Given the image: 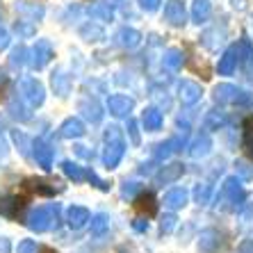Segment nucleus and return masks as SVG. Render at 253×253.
<instances>
[{
	"label": "nucleus",
	"mask_w": 253,
	"mask_h": 253,
	"mask_svg": "<svg viewBox=\"0 0 253 253\" xmlns=\"http://www.w3.org/2000/svg\"><path fill=\"white\" fill-rule=\"evenodd\" d=\"M121 253H126V251H121Z\"/></svg>",
	"instance_id": "6e6d98bb"
},
{
	"label": "nucleus",
	"mask_w": 253,
	"mask_h": 253,
	"mask_svg": "<svg viewBox=\"0 0 253 253\" xmlns=\"http://www.w3.org/2000/svg\"><path fill=\"white\" fill-rule=\"evenodd\" d=\"M107 110H110V114H114V117H128L130 110H132V100L121 94L110 96V98H107Z\"/></svg>",
	"instance_id": "1a4fd4ad"
},
{
	"label": "nucleus",
	"mask_w": 253,
	"mask_h": 253,
	"mask_svg": "<svg viewBox=\"0 0 253 253\" xmlns=\"http://www.w3.org/2000/svg\"><path fill=\"white\" fill-rule=\"evenodd\" d=\"M16 12L18 14H28L30 18H42L43 16V7L42 5H30V2H25V0H18L16 2Z\"/></svg>",
	"instance_id": "cd10ccee"
},
{
	"label": "nucleus",
	"mask_w": 253,
	"mask_h": 253,
	"mask_svg": "<svg viewBox=\"0 0 253 253\" xmlns=\"http://www.w3.org/2000/svg\"><path fill=\"white\" fill-rule=\"evenodd\" d=\"M107 228H110V219H107V214H96V217H91V235L94 237L105 235Z\"/></svg>",
	"instance_id": "c85d7f7f"
},
{
	"label": "nucleus",
	"mask_w": 253,
	"mask_h": 253,
	"mask_svg": "<svg viewBox=\"0 0 253 253\" xmlns=\"http://www.w3.org/2000/svg\"><path fill=\"white\" fill-rule=\"evenodd\" d=\"M78 110H80V112H83V117L89 119L91 124H98L100 119H103V110H100V105L96 103V100L83 98L80 103H78Z\"/></svg>",
	"instance_id": "2eb2a0df"
},
{
	"label": "nucleus",
	"mask_w": 253,
	"mask_h": 253,
	"mask_svg": "<svg viewBox=\"0 0 253 253\" xmlns=\"http://www.w3.org/2000/svg\"><path fill=\"white\" fill-rule=\"evenodd\" d=\"M14 32H16L18 37H25V39H28V37H32L37 32V28L32 23H28V21H16V23H14Z\"/></svg>",
	"instance_id": "72a5a7b5"
},
{
	"label": "nucleus",
	"mask_w": 253,
	"mask_h": 253,
	"mask_svg": "<svg viewBox=\"0 0 253 253\" xmlns=\"http://www.w3.org/2000/svg\"><path fill=\"white\" fill-rule=\"evenodd\" d=\"M141 121H144V128L146 130H160V126H162V112L155 110V107H148L146 112H144V117H141Z\"/></svg>",
	"instance_id": "393cba45"
},
{
	"label": "nucleus",
	"mask_w": 253,
	"mask_h": 253,
	"mask_svg": "<svg viewBox=\"0 0 253 253\" xmlns=\"http://www.w3.org/2000/svg\"><path fill=\"white\" fill-rule=\"evenodd\" d=\"M28 187L32 189V192H37V194H42V196H53L55 192H62V187H59L57 183L50 185V183H46V180H37V178H30Z\"/></svg>",
	"instance_id": "aec40b11"
},
{
	"label": "nucleus",
	"mask_w": 253,
	"mask_h": 253,
	"mask_svg": "<svg viewBox=\"0 0 253 253\" xmlns=\"http://www.w3.org/2000/svg\"><path fill=\"white\" fill-rule=\"evenodd\" d=\"M244 148H247V153L253 158V117H249L244 121Z\"/></svg>",
	"instance_id": "2f4dec72"
},
{
	"label": "nucleus",
	"mask_w": 253,
	"mask_h": 253,
	"mask_svg": "<svg viewBox=\"0 0 253 253\" xmlns=\"http://www.w3.org/2000/svg\"><path fill=\"white\" fill-rule=\"evenodd\" d=\"M210 0H194V5H192V18H194L196 23H203L208 16H210Z\"/></svg>",
	"instance_id": "b1692460"
},
{
	"label": "nucleus",
	"mask_w": 253,
	"mask_h": 253,
	"mask_svg": "<svg viewBox=\"0 0 253 253\" xmlns=\"http://www.w3.org/2000/svg\"><path fill=\"white\" fill-rule=\"evenodd\" d=\"M25 55H28V50H25L23 46H18V48H14L12 50V55H9V64L14 66V69H21V66L28 62L25 59Z\"/></svg>",
	"instance_id": "473e14b6"
},
{
	"label": "nucleus",
	"mask_w": 253,
	"mask_h": 253,
	"mask_svg": "<svg viewBox=\"0 0 253 253\" xmlns=\"http://www.w3.org/2000/svg\"><path fill=\"white\" fill-rule=\"evenodd\" d=\"M12 139L18 144V148H21V153H23V155H30V146H32V144H30V139L23 135V132H18V130H14V132H12Z\"/></svg>",
	"instance_id": "f704fd0d"
},
{
	"label": "nucleus",
	"mask_w": 253,
	"mask_h": 253,
	"mask_svg": "<svg viewBox=\"0 0 253 253\" xmlns=\"http://www.w3.org/2000/svg\"><path fill=\"white\" fill-rule=\"evenodd\" d=\"M39 251H42V249H39V244H37L35 240H23L16 249V253H39Z\"/></svg>",
	"instance_id": "4c0bfd02"
},
{
	"label": "nucleus",
	"mask_w": 253,
	"mask_h": 253,
	"mask_svg": "<svg viewBox=\"0 0 253 253\" xmlns=\"http://www.w3.org/2000/svg\"><path fill=\"white\" fill-rule=\"evenodd\" d=\"M18 91H21V100H25L30 107H39L46 98V89L37 78H21Z\"/></svg>",
	"instance_id": "20e7f679"
},
{
	"label": "nucleus",
	"mask_w": 253,
	"mask_h": 253,
	"mask_svg": "<svg viewBox=\"0 0 253 253\" xmlns=\"http://www.w3.org/2000/svg\"><path fill=\"white\" fill-rule=\"evenodd\" d=\"M201 87L196 83H192V80H185L183 84H180V100H183V105H194L196 100L201 98Z\"/></svg>",
	"instance_id": "a211bd4d"
},
{
	"label": "nucleus",
	"mask_w": 253,
	"mask_h": 253,
	"mask_svg": "<svg viewBox=\"0 0 253 253\" xmlns=\"http://www.w3.org/2000/svg\"><path fill=\"white\" fill-rule=\"evenodd\" d=\"M139 189H141L139 183H124V187H121V194H124L126 199H132V196H135Z\"/></svg>",
	"instance_id": "a19ab883"
},
{
	"label": "nucleus",
	"mask_w": 253,
	"mask_h": 253,
	"mask_svg": "<svg viewBox=\"0 0 253 253\" xmlns=\"http://www.w3.org/2000/svg\"><path fill=\"white\" fill-rule=\"evenodd\" d=\"M235 167H237V171H240V173H242L244 178H251V176H253V169L247 165V162H244V160H237Z\"/></svg>",
	"instance_id": "37998d69"
},
{
	"label": "nucleus",
	"mask_w": 253,
	"mask_h": 253,
	"mask_svg": "<svg viewBox=\"0 0 253 253\" xmlns=\"http://www.w3.org/2000/svg\"><path fill=\"white\" fill-rule=\"evenodd\" d=\"M25 226L37 233H46L50 228L59 226V206H39L25 217Z\"/></svg>",
	"instance_id": "f257e3e1"
},
{
	"label": "nucleus",
	"mask_w": 253,
	"mask_h": 253,
	"mask_svg": "<svg viewBox=\"0 0 253 253\" xmlns=\"http://www.w3.org/2000/svg\"><path fill=\"white\" fill-rule=\"evenodd\" d=\"M59 135L66 137V139H76V137L84 135V124L78 117H69L64 124L59 126Z\"/></svg>",
	"instance_id": "4468645a"
},
{
	"label": "nucleus",
	"mask_w": 253,
	"mask_h": 253,
	"mask_svg": "<svg viewBox=\"0 0 253 253\" xmlns=\"http://www.w3.org/2000/svg\"><path fill=\"white\" fill-rule=\"evenodd\" d=\"M80 37H83L84 42H100V39L105 37V32H103V28H98V25L87 23L80 28Z\"/></svg>",
	"instance_id": "bb28decb"
},
{
	"label": "nucleus",
	"mask_w": 253,
	"mask_h": 253,
	"mask_svg": "<svg viewBox=\"0 0 253 253\" xmlns=\"http://www.w3.org/2000/svg\"><path fill=\"white\" fill-rule=\"evenodd\" d=\"M21 208H23V199H18V196H2L0 199V214L2 217H18Z\"/></svg>",
	"instance_id": "f3484780"
},
{
	"label": "nucleus",
	"mask_w": 253,
	"mask_h": 253,
	"mask_svg": "<svg viewBox=\"0 0 253 253\" xmlns=\"http://www.w3.org/2000/svg\"><path fill=\"white\" fill-rule=\"evenodd\" d=\"M117 43L119 46H124V48H137L141 43V35L132 28H124V30H119Z\"/></svg>",
	"instance_id": "6ab92c4d"
},
{
	"label": "nucleus",
	"mask_w": 253,
	"mask_h": 253,
	"mask_svg": "<svg viewBox=\"0 0 253 253\" xmlns=\"http://www.w3.org/2000/svg\"><path fill=\"white\" fill-rule=\"evenodd\" d=\"M237 253H253V240H244L237 247Z\"/></svg>",
	"instance_id": "49530a36"
},
{
	"label": "nucleus",
	"mask_w": 253,
	"mask_h": 253,
	"mask_svg": "<svg viewBox=\"0 0 253 253\" xmlns=\"http://www.w3.org/2000/svg\"><path fill=\"white\" fill-rule=\"evenodd\" d=\"M128 135L132 144H139V128H137V121H132V119L128 121Z\"/></svg>",
	"instance_id": "79ce46f5"
},
{
	"label": "nucleus",
	"mask_w": 253,
	"mask_h": 253,
	"mask_svg": "<svg viewBox=\"0 0 253 253\" xmlns=\"http://www.w3.org/2000/svg\"><path fill=\"white\" fill-rule=\"evenodd\" d=\"M5 84H7V76H5V71L0 69V89L5 87Z\"/></svg>",
	"instance_id": "603ef678"
},
{
	"label": "nucleus",
	"mask_w": 253,
	"mask_h": 253,
	"mask_svg": "<svg viewBox=\"0 0 253 253\" xmlns=\"http://www.w3.org/2000/svg\"><path fill=\"white\" fill-rule=\"evenodd\" d=\"M237 59H240V50H237V46H230L228 50L219 57V66H217L219 73H221V76H230V73L237 69Z\"/></svg>",
	"instance_id": "9b49d317"
},
{
	"label": "nucleus",
	"mask_w": 253,
	"mask_h": 253,
	"mask_svg": "<svg viewBox=\"0 0 253 253\" xmlns=\"http://www.w3.org/2000/svg\"><path fill=\"white\" fill-rule=\"evenodd\" d=\"M221 196H224V201H228V208L237 210L242 206V201H244V189H242L240 180L237 178H226L224 187H221Z\"/></svg>",
	"instance_id": "423d86ee"
},
{
	"label": "nucleus",
	"mask_w": 253,
	"mask_h": 253,
	"mask_svg": "<svg viewBox=\"0 0 253 253\" xmlns=\"http://www.w3.org/2000/svg\"><path fill=\"white\" fill-rule=\"evenodd\" d=\"M160 2H162V0H139L141 9H146V12H155L160 7Z\"/></svg>",
	"instance_id": "a18cd8bd"
},
{
	"label": "nucleus",
	"mask_w": 253,
	"mask_h": 253,
	"mask_svg": "<svg viewBox=\"0 0 253 253\" xmlns=\"http://www.w3.org/2000/svg\"><path fill=\"white\" fill-rule=\"evenodd\" d=\"M91 14L98 16V18H103V21H110V18H112V9H110L107 5H96L94 9H91Z\"/></svg>",
	"instance_id": "ea45409f"
},
{
	"label": "nucleus",
	"mask_w": 253,
	"mask_h": 253,
	"mask_svg": "<svg viewBox=\"0 0 253 253\" xmlns=\"http://www.w3.org/2000/svg\"><path fill=\"white\" fill-rule=\"evenodd\" d=\"M0 130H2V128H0Z\"/></svg>",
	"instance_id": "4d7b16f0"
},
{
	"label": "nucleus",
	"mask_w": 253,
	"mask_h": 253,
	"mask_svg": "<svg viewBox=\"0 0 253 253\" xmlns=\"http://www.w3.org/2000/svg\"><path fill=\"white\" fill-rule=\"evenodd\" d=\"M221 247V235L217 230H203L199 237V251L201 253H214Z\"/></svg>",
	"instance_id": "f8f14e48"
},
{
	"label": "nucleus",
	"mask_w": 253,
	"mask_h": 253,
	"mask_svg": "<svg viewBox=\"0 0 253 253\" xmlns=\"http://www.w3.org/2000/svg\"><path fill=\"white\" fill-rule=\"evenodd\" d=\"M89 210L87 208H83V206H71L69 210H66V224L71 226L73 230H80L84 224L89 221Z\"/></svg>",
	"instance_id": "9d476101"
},
{
	"label": "nucleus",
	"mask_w": 253,
	"mask_h": 253,
	"mask_svg": "<svg viewBox=\"0 0 253 253\" xmlns=\"http://www.w3.org/2000/svg\"><path fill=\"white\" fill-rule=\"evenodd\" d=\"M132 228H135V230H139V233H144V230L148 228V224H146V221H144V219H135V221H132Z\"/></svg>",
	"instance_id": "3c124183"
},
{
	"label": "nucleus",
	"mask_w": 253,
	"mask_h": 253,
	"mask_svg": "<svg viewBox=\"0 0 253 253\" xmlns=\"http://www.w3.org/2000/svg\"><path fill=\"white\" fill-rule=\"evenodd\" d=\"M7 153V146H5V144H2V141H0V158H2V155H5Z\"/></svg>",
	"instance_id": "864d4df0"
},
{
	"label": "nucleus",
	"mask_w": 253,
	"mask_h": 253,
	"mask_svg": "<svg viewBox=\"0 0 253 253\" xmlns=\"http://www.w3.org/2000/svg\"><path fill=\"white\" fill-rule=\"evenodd\" d=\"M165 18L167 23L176 25V28H180V25L187 23V12H185V5L180 2V0H169L165 5Z\"/></svg>",
	"instance_id": "0eeeda50"
},
{
	"label": "nucleus",
	"mask_w": 253,
	"mask_h": 253,
	"mask_svg": "<svg viewBox=\"0 0 253 253\" xmlns=\"http://www.w3.org/2000/svg\"><path fill=\"white\" fill-rule=\"evenodd\" d=\"M46 253H55V251H46Z\"/></svg>",
	"instance_id": "5fc2aeb1"
},
{
	"label": "nucleus",
	"mask_w": 253,
	"mask_h": 253,
	"mask_svg": "<svg viewBox=\"0 0 253 253\" xmlns=\"http://www.w3.org/2000/svg\"><path fill=\"white\" fill-rule=\"evenodd\" d=\"M62 171H64L71 180H76V183H80V180L87 178V171H84L83 167H78L76 162H64V165H62Z\"/></svg>",
	"instance_id": "c756f323"
},
{
	"label": "nucleus",
	"mask_w": 253,
	"mask_h": 253,
	"mask_svg": "<svg viewBox=\"0 0 253 253\" xmlns=\"http://www.w3.org/2000/svg\"><path fill=\"white\" fill-rule=\"evenodd\" d=\"M187 203V192L185 189H171L165 194V206L169 210H178V208H183Z\"/></svg>",
	"instance_id": "4be33fe9"
},
{
	"label": "nucleus",
	"mask_w": 253,
	"mask_h": 253,
	"mask_svg": "<svg viewBox=\"0 0 253 253\" xmlns=\"http://www.w3.org/2000/svg\"><path fill=\"white\" fill-rule=\"evenodd\" d=\"M224 126V117L219 112H210L208 114V119H206V128L208 130H214V128H221Z\"/></svg>",
	"instance_id": "e433bc0d"
},
{
	"label": "nucleus",
	"mask_w": 253,
	"mask_h": 253,
	"mask_svg": "<svg viewBox=\"0 0 253 253\" xmlns=\"http://www.w3.org/2000/svg\"><path fill=\"white\" fill-rule=\"evenodd\" d=\"M176 214H165L162 217V224H160V228H162V233H171V230L176 228Z\"/></svg>",
	"instance_id": "58836bf2"
},
{
	"label": "nucleus",
	"mask_w": 253,
	"mask_h": 253,
	"mask_svg": "<svg viewBox=\"0 0 253 253\" xmlns=\"http://www.w3.org/2000/svg\"><path fill=\"white\" fill-rule=\"evenodd\" d=\"M7 110H9V114H12L14 119H18V121H25V119H30V112H28V107L21 103V100L14 98L9 105H7Z\"/></svg>",
	"instance_id": "7c9ffc66"
},
{
	"label": "nucleus",
	"mask_w": 253,
	"mask_h": 253,
	"mask_svg": "<svg viewBox=\"0 0 253 253\" xmlns=\"http://www.w3.org/2000/svg\"><path fill=\"white\" fill-rule=\"evenodd\" d=\"M183 171H185V167L178 165V162H173V165H167V167H162V169L158 171L155 183H158V185H169V183H173V180H178V178L183 176Z\"/></svg>",
	"instance_id": "ddd939ff"
},
{
	"label": "nucleus",
	"mask_w": 253,
	"mask_h": 253,
	"mask_svg": "<svg viewBox=\"0 0 253 253\" xmlns=\"http://www.w3.org/2000/svg\"><path fill=\"white\" fill-rule=\"evenodd\" d=\"M183 53L178 50V48H169L165 53V66L167 69H171V71H180L183 69Z\"/></svg>",
	"instance_id": "a878e982"
},
{
	"label": "nucleus",
	"mask_w": 253,
	"mask_h": 253,
	"mask_svg": "<svg viewBox=\"0 0 253 253\" xmlns=\"http://www.w3.org/2000/svg\"><path fill=\"white\" fill-rule=\"evenodd\" d=\"M7 46H9V32L0 28V50H5Z\"/></svg>",
	"instance_id": "de8ad7c7"
},
{
	"label": "nucleus",
	"mask_w": 253,
	"mask_h": 253,
	"mask_svg": "<svg viewBox=\"0 0 253 253\" xmlns=\"http://www.w3.org/2000/svg\"><path fill=\"white\" fill-rule=\"evenodd\" d=\"M210 185H199V187L194 189V199H196V203L199 206H206L208 201H210Z\"/></svg>",
	"instance_id": "c9c22d12"
},
{
	"label": "nucleus",
	"mask_w": 253,
	"mask_h": 253,
	"mask_svg": "<svg viewBox=\"0 0 253 253\" xmlns=\"http://www.w3.org/2000/svg\"><path fill=\"white\" fill-rule=\"evenodd\" d=\"M76 153L80 155V158H84V160L94 158V153H91V151H87V146H76Z\"/></svg>",
	"instance_id": "09e8293b"
},
{
	"label": "nucleus",
	"mask_w": 253,
	"mask_h": 253,
	"mask_svg": "<svg viewBox=\"0 0 253 253\" xmlns=\"http://www.w3.org/2000/svg\"><path fill=\"white\" fill-rule=\"evenodd\" d=\"M214 100L217 103H230V105H251L253 96L247 89H240L235 84H217L214 87Z\"/></svg>",
	"instance_id": "7ed1b4c3"
},
{
	"label": "nucleus",
	"mask_w": 253,
	"mask_h": 253,
	"mask_svg": "<svg viewBox=\"0 0 253 253\" xmlns=\"http://www.w3.org/2000/svg\"><path fill=\"white\" fill-rule=\"evenodd\" d=\"M50 83H53V89L57 96H66L71 91V78L66 76L64 71H55L53 78H50Z\"/></svg>",
	"instance_id": "412c9836"
},
{
	"label": "nucleus",
	"mask_w": 253,
	"mask_h": 253,
	"mask_svg": "<svg viewBox=\"0 0 253 253\" xmlns=\"http://www.w3.org/2000/svg\"><path fill=\"white\" fill-rule=\"evenodd\" d=\"M212 148V139L208 132H201V135H196V139L192 141V146H189V155L192 158H206L208 153H210Z\"/></svg>",
	"instance_id": "dca6fc26"
},
{
	"label": "nucleus",
	"mask_w": 253,
	"mask_h": 253,
	"mask_svg": "<svg viewBox=\"0 0 253 253\" xmlns=\"http://www.w3.org/2000/svg\"><path fill=\"white\" fill-rule=\"evenodd\" d=\"M126 151L124 137H121V128L119 126H110L105 130V153H103V162H105L107 169H114V167L121 162Z\"/></svg>",
	"instance_id": "f03ea898"
},
{
	"label": "nucleus",
	"mask_w": 253,
	"mask_h": 253,
	"mask_svg": "<svg viewBox=\"0 0 253 253\" xmlns=\"http://www.w3.org/2000/svg\"><path fill=\"white\" fill-rule=\"evenodd\" d=\"M87 180H91V183H94V185H96V187H98V189H107V187H110V185H107L105 180H100V178L96 176L94 171H87Z\"/></svg>",
	"instance_id": "c03bdc74"
},
{
	"label": "nucleus",
	"mask_w": 253,
	"mask_h": 253,
	"mask_svg": "<svg viewBox=\"0 0 253 253\" xmlns=\"http://www.w3.org/2000/svg\"><path fill=\"white\" fill-rule=\"evenodd\" d=\"M0 253H12V244L7 237H0Z\"/></svg>",
	"instance_id": "8fccbe9b"
},
{
	"label": "nucleus",
	"mask_w": 253,
	"mask_h": 253,
	"mask_svg": "<svg viewBox=\"0 0 253 253\" xmlns=\"http://www.w3.org/2000/svg\"><path fill=\"white\" fill-rule=\"evenodd\" d=\"M32 148H35V160H37V165L42 167V169H50L53 167V158H55V148L53 146H48L46 141H35L32 144Z\"/></svg>",
	"instance_id": "6e6552de"
},
{
	"label": "nucleus",
	"mask_w": 253,
	"mask_h": 253,
	"mask_svg": "<svg viewBox=\"0 0 253 253\" xmlns=\"http://www.w3.org/2000/svg\"><path fill=\"white\" fill-rule=\"evenodd\" d=\"M30 57H28V64L32 66V69H43V66L53 59V46H50V42H46V39H39V42L32 46V50H30Z\"/></svg>",
	"instance_id": "39448f33"
},
{
	"label": "nucleus",
	"mask_w": 253,
	"mask_h": 253,
	"mask_svg": "<svg viewBox=\"0 0 253 253\" xmlns=\"http://www.w3.org/2000/svg\"><path fill=\"white\" fill-rule=\"evenodd\" d=\"M135 208H137L139 212H144L146 217H153L155 212H158V203H155L153 194H141L139 199H137Z\"/></svg>",
	"instance_id": "5701e85b"
}]
</instances>
